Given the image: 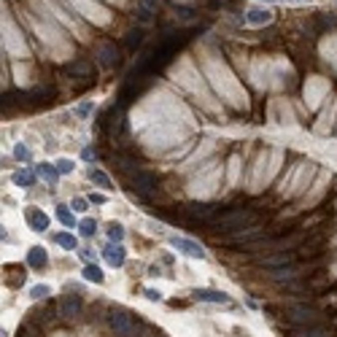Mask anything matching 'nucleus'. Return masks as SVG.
<instances>
[{"label": "nucleus", "mask_w": 337, "mask_h": 337, "mask_svg": "<svg viewBox=\"0 0 337 337\" xmlns=\"http://www.w3.org/2000/svg\"><path fill=\"white\" fill-rule=\"evenodd\" d=\"M254 221V213L251 210H229L216 219L213 227L216 229H224V232H237V229H246V224Z\"/></svg>", "instance_id": "obj_1"}, {"label": "nucleus", "mask_w": 337, "mask_h": 337, "mask_svg": "<svg viewBox=\"0 0 337 337\" xmlns=\"http://www.w3.org/2000/svg\"><path fill=\"white\" fill-rule=\"evenodd\" d=\"M108 327L116 337H135V324H132V319L127 313H122V310H114V313L108 316Z\"/></svg>", "instance_id": "obj_2"}, {"label": "nucleus", "mask_w": 337, "mask_h": 337, "mask_svg": "<svg viewBox=\"0 0 337 337\" xmlns=\"http://www.w3.org/2000/svg\"><path fill=\"white\" fill-rule=\"evenodd\" d=\"M289 321L292 324H302V327H313L319 321V310L310 305H292L289 308Z\"/></svg>", "instance_id": "obj_3"}, {"label": "nucleus", "mask_w": 337, "mask_h": 337, "mask_svg": "<svg viewBox=\"0 0 337 337\" xmlns=\"http://www.w3.org/2000/svg\"><path fill=\"white\" fill-rule=\"evenodd\" d=\"M132 189H135V194L141 197H151L157 189V178L154 173H149V170H141V173L132 175Z\"/></svg>", "instance_id": "obj_4"}, {"label": "nucleus", "mask_w": 337, "mask_h": 337, "mask_svg": "<svg viewBox=\"0 0 337 337\" xmlns=\"http://www.w3.org/2000/svg\"><path fill=\"white\" fill-rule=\"evenodd\" d=\"M216 205H208V202H191V205L183 208V213L189 216V219H200V221H208L216 216Z\"/></svg>", "instance_id": "obj_5"}, {"label": "nucleus", "mask_w": 337, "mask_h": 337, "mask_svg": "<svg viewBox=\"0 0 337 337\" xmlns=\"http://www.w3.org/2000/svg\"><path fill=\"white\" fill-rule=\"evenodd\" d=\"M170 246H173V248H178L181 254L191 256V259H205V251H202L200 246H197L194 240H186V237H173V240H170Z\"/></svg>", "instance_id": "obj_6"}, {"label": "nucleus", "mask_w": 337, "mask_h": 337, "mask_svg": "<svg viewBox=\"0 0 337 337\" xmlns=\"http://www.w3.org/2000/svg\"><path fill=\"white\" fill-rule=\"evenodd\" d=\"M59 316H62V319H76V316H81V300H78L76 294H65L62 300H59Z\"/></svg>", "instance_id": "obj_7"}, {"label": "nucleus", "mask_w": 337, "mask_h": 337, "mask_svg": "<svg viewBox=\"0 0 337 337\" xmlns=\"http://www.w3.org/2000/svg\"><path fill=\"white\" fill-rule=\"evenodd\" d=\"M259 237H264L262 227H246V229H237V232L229 235V243H254Z\"/></svg>", "instance_id": "obj_8"}, {"label": "nucleus", "mask_w": 337, "mask_h": 337, "mask_svg": "<svg viewBox=\"0 0 337 337\" xmlns=\"http://www.w3.org/2000/svg\"><path fill=\"white\" fill-rule=\"evenodd\" d=\"M97 57H100L103 68H116L119 65V49L114 43H103L100 49H97Z\"/></svg>", "instance_id": "obj_9"}, {"label": "nucleus", "mask_w": 337, "mask_h": 337, "mask_svg": "<svg viewBox=\"0 0 337 337\" xmlns=\"http://www.w3.org/2000/svg\"><path fill=\"white\" fill-rule=\"evenodd\" d=\"M194 300L210 302V305H227L229 297L221 294V292H216V289H197V292H194Z\"/></svg>", "instance_id": "obj_10"}, {"label": "nucleus", "mask_w": 337, "mask_h": 337, "mask_svg": "<svg viewBox=\"0 0 337 337\" xmlns=\"http://www.w3.org/2000/svg\"><path fill=\"white\" fill-rule=\"evenodd\" d=\"M27 221H30V227L35 229V232H43V229L49 227V216H46L43 210H38V208L27 210Z\"/></svg>", "instance_id": "obj_11"}, {"label": "nucleus", "mask_w": 337, "mask_h": 337, "mask_svg": "<svg viewBox=\"0 0 337 337\" xmlns=\"http://www.w3.org/2000/svg\"><path fill=\"white\" fill-rule=\"evenodd\" d=\"M103 254H105V259H108V264H114V267H122V264H124V248H122V243H111Z\"/></svg>", "instance_id": "obj_12"}, {"label": "nucleus", "mask_w": 337, "mask_h": 337, "mask_svg": "<svg viewBox=\"0 0 337 337\" xmlns=\"http://www.w3.org/2000/svg\"><path fill=\"white\" fill-rule=\"evenodd\" d=\"M246 22L248 24H267V22H273V11L270 8H251L246 14Z\"/></svg>", "instance_id": "obj_13"}, {"label": "nucleus", "mask_w": 337, "mask_h": 337, "mask_svg": "<svg viewBox=\"0 0 337 337\" xmlns=\"http://www.w3.org/2000/svg\"><path fill=\"white\" fill-rule=\"evenodd\" d=\"M68 73L76 76V78H92V65L87 59H76V62L68 65Z\"/></svg>", "instance_id": "obj_14"}, {"label": "nucleus", "mask_w": 337, "mask_h": 337, "mask_svg": "<svg viewBox=\"0 0 337 337\" xmlns=\"http://www.w3.org/2000/svg\"><path fill=\"white\" fill-rule=\"evenodd\" d=\"M43 264H46V251H43L41 246H32V248L27 251V267L41 270Z\"/></svg>", "instance_id": "obj_15"}, {"label": "nucleus", "mask_w": 337, "mask_h": 337, "mask_svg": "<svg viewBox=\"0 0 337 337\" xmlns=\"http://www.w3.org/2000/svg\"><path fill=\"white\" fill-rule=\"evenodd\" d=\"M38 175H41L49 186H54L57 178H59V170H57V165H41V168H38Z\"/></svg>", "instance_id": "obj_16"}, {"label": "nucleus", "mask_w": 337, "mask_h": 337, "mask_svg": "<svg viewBox=\"0 0 337 337\" xmlns=\"http://www.w3.org/2000/svg\"><path fill=\"white\" fill-rule=\"evenodd\" d=\"M294 337H329V332L324 327H300V329H294Z\"/></svg>", "instance_id": "obj_17"}, {"label": "nucleus", "mask_w": 337, "mask_h": 337, "mask_svg": "<svg viewBox=\"0 0 337 337\" xmlns=\"http://www.w3.org/2000/svg\"><path fill=\"white\" fill-rule=\"evenodd\" d=\"M84 281H92V283H103V270L97 264H87L84 267Z\"/></svg>", "instance_id": "obj_18"}, {"label": "nucleus", "mask_w": 337, "mask_h": 337, "mask_svg": "<svg viewBox=\"0 0 337 337\" xmlns=\"http://www.w3.org/2000/svg\"><path fill=\"white\" fill-rule=\"evenodd\" d=\"M89 181L97 183V186H103V189H111V178L105 175L103 170H89Z\"/></svg>", "instance_id": "obj_19"}, {"label": "nucleus", "mask_w": 337, "mask_h": 337, "mask_svg": "<svg viewBox=\"0 0 337 337\" xmlns=\"http://www.w3.org/2000/svg\"><path fill=\"white\" fill-rule=\"evenodd\" d=\"M32 181H35V175L30 173V170H19V173H14V183L16 186H32Z\"/></svg>", "instance_id": "obj_20"}, {"label": "nucleus", "mask_w": 337, "mask_h": 337, "mask_svg": "<svg viewBox=\"0 0 337 337\" xmlns=\"http://www.w3.org/2000/svg\"><path fill=\"white\" fill-rule=\"evenodd\" d=\"M116 162H119V168L124 170V173H141V168H138V162L135 160H130V157H116Z\"/></svg>", "instance_id": "obj_21"}, {"label": "nucleus", "mask_w": 337, "mask_h": 337, "mask_svg": "<svg viewBox=\"0 0 337 337\" xmlns=\"http://www.w3.org/2000/svg\"><path fill=\"white\" fill-rule=\"evenodd\" d=\"M157 8V0H141V5H138V16L146 22V19H151V11Z\"/></svg>", "instance_id": "obj_22"}, {"label": "nucleus", "mask_w": 337, "mask_h": 337, "mask_svg": "<svg viewBox=\"0 0 337 337\" xmlns=\"http://www.w3.org/2000/svg\"><path fill=\"white\" fill-rule=\"evenodd\" d=\"M300 275V270H294V267H281V270H273V278L275 281H292V278H297Z\"/></svg>", "instance_id": "obj_23"}, {"label": "nucleus", "mask_w": 337, "mask_h": 337, "mask_svg": "<svg viewBox=\"0 0 337 337\" xmlns=\"http://www.w3.org/2000/svg\"><path fill=\"white\" fill-rule=\"evenodd\" d=\"M143 41V32L141 30H130L127 35H124V43H127V49H138Z\"/></svg>", "instance_id": "obj_24"}, {"label": "nucleus", "mask_w": 337, "mask_h": 337, "mask_svg": "<svg viewBox=\"0 0 337 337\" xmlns=\"http://www.w3.org/2000/svg\"><path fill=\"white\" fill-rule=\"evenodd\" d=\"M122 237H124L122 224H114V221H111V224H108V240H111V243H122Z\"/></svg>", "instance_id": "obj_25"}, {"label": "nucleus", "mask_w": 337, "mask_h": 337, "mask_svg": "<svg viewBox=\"0 0 337 337\" xmlns=\"http://www.w3.org/2000/svg\"><path fill=\"white\" fill-rule=\"evenodd\" d=\"M57 219H59V221H62V224H65V227H76V216H73V213H70V210H68V208H59V210H57Z\"/></svg>", "instance_id": "obj_26"}, {"label": "nucleus", "mask_w": 337, "mask_h": 337, "mask_svg": "<svg viewBox=\"0 0 337 337\" xmlns=\"http://www.w3.org/2000/svg\"><path fill=\"white\" fill-rule=\"evenodd\" d=\"M57 243H59L62 248H68V251H73V248L78 246V243H76V237H73V235H68V232L57 235Z\"/></svg>", "instance_id": "obj_27"}, {"label": "nucleus", "mask_w": 337, "mask_h": 337, "mask_svg": "<svg viewBox=\"0 0 337 337\" xmlns=\"http://www.w3.org/2000/svg\"><path fill=\"white\" fill-rule=\"evenodd\" d=\"M46 294H51V292H49V286H43V283H41V286H32V289H30V297H32V300H43Z\"/></svg>", "instance_id": "obj_28"}, {"label": "nucleus", "mask_w": 337, "mask_h": 337, "mask_svg": "<svg viewBox=\"0 0 337 337\" xmlns=\"http://www.w3.org/2000/svg\"><path fill=\"white\" fill-rule=\"evenodd\" d=\"M73 168H76V165L70 162V160H59V162H57V170H59V175H62V173H73Z\"/></svg>", "instance_id": "obj_29"}, {"label": "nucleus", "mask_w": 337, "mask_h": 337, "mask_svg": "<svg viewBox=\"0 0 337 337\" xmlns=\"http://www.w3.org/2000/svg\"><path fill=\"white\" fill-rule=\"evenodd\" d=\"M95 229H97L95 221H81V235L84 237H92V235H95Z\"/></svg>", "instance_id": "obj_30"}, {"label": "nucleus", "mask_w": 337, "mask_h": 337, "mask_svg": "<svg viewBox=\"0 0 337 337\" xmlns=\"http://www.w3.org/2000/svg\"><path fill=\"white\" fill-rule=\"evenodd\" d=\"M14 157H16V160H30V151H27V149H24V146H22V143H19V146L14 149Z\"/></svg>", "instance_id": "obj_31"}, {"label": "nucleus", "mask_w": 337, "mask_h": 337, "mask_svg": "<svg viewBox=\"0 0 337 337\" xmlns=\"http://www.w3.org/2000/svg\"><path fill=\"white\" fill-rule=\"evenodd\" d=\"M73 210H78V213H84V210H87V200H84V197H76L73 200V205H70Z\"/></svg>", "instance_id": "obj_32"}, {"label": "nucleus", "mask_w": 337, "mask_h": 337, "mask_svg": "<svg viewBox=\"0 0 337 337\" xmlns=\"http://www.w3.org/2000/svg\"><path fill=\"white\" fill-rule=\"evenodd\" d=\"M143 294H146V300H151V302H160V300H162V294L157 292V289H146Z\"/></svg>", "instance_id": "obj_33"}, {"label": "nucleus", "mask_w": 337, "mask_h": 337, "mask_svg": "<svg viewBox=\"0 0 337 337\" xmlns=\"http://www.w3.org/2000/svg\"><path fill=\"white\" fill-rule=\"evenodd\" d=\"M92 108H95V105H92V103H84V105H78V116H87V114H92Z\"/></svg>", "instance_id": "obj_34"}, {"label": "nucleus", "mask_w": 337, "mask_h": 337, "mask_svg": "<svg viewBox=\"0 0 337 337\" xmlns=\"http://www.w3.org/2000/svg\"><path fill=\"white\" fill-rule=\"evenodd\" d=\"M84 160H95V151H92V149H84Z\"/></svg>", "instance_id": "obj_35"}, {"label": "nucleus", "mask_w": 337, "mask_h": 337, "mask_svg": "<svg viewBox=\"0 0 337 337\" xmlns=\"http://www.w3.org/2000/svg\"><path fill=\"white\" fill-rule=\"evenodd\" d=\"M92 202H97V205H100V202H105V197L103 194H92Z\"/></svg>", "instance_id": "obj_36"}, {"label": "nucleus", "mask_w": 337, "mask_h": 337, "mask_svg": "<svg viewBox=\"0 0 337 337\" xmlns=\"http://www.w3.org/2000/svg\"><path fill=\"white\" fill-rule=\"evenodd\" d=\"M283 3H310V0H283Z\"/></svg>", "instance_id": "obj_37"}, {"label": "nucleus", "mask_w": 337, "mask_h": 337, "mask_svg": "<svg viewBox=\"0 0 337 337\" xmlns=\"http://www.w3.org/2000/svg\"><path fill=\"white\" fill-rule=\"evenodd\" d=\"M262 3H275V0H262Z\"/></svg>", "instance_id": "obj_38"}]
</instances>
